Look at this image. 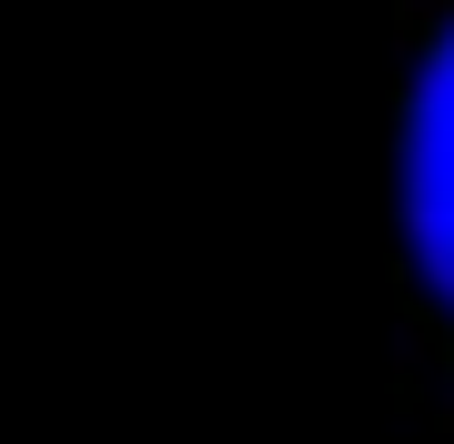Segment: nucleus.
Listing matches in <instances>:
<instances>
[{"label":"nucleus","instance_id":"nucleus-1","mask_svg":"<svg viewBox=\"0 0 454 444\" xmlns=\"http://www.w3.org/2000/svg\"><path fill=\"white\" fill-rule=\"evenodd\" d=\"M394 202H404V243L424 283L454 313V20L434 31L414 91H404V152H394Z\"/></svg>","mask_w":454,"mask_h":444}]
</instances>
